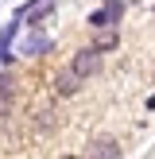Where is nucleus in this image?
Returning <instances> with one entry per match:
<instances>
[{"label": "nucleus", "instance_id": "obj_1", "mask_svg": "<svg viewBox=\"0 0 155 159\" xmlns=\"http://www.w3.org/2000/svg\"><path fill=\"white\" fill-rule=\"evenodd\" d=\"M101 62H105V54H101L97 47H82V51H78L74 58L66 62V66H70V70H74V74L85 82V78H97V74H101Z\"/></svg>", "mask_w": 155, "mask_h": 159}, {"label": "nucleus", "instance_id": "obj_2", "mask_svg": "<svg viewBox=\"0 0 155 159\" xmlns=\"http://www.w3.org/2000/svg\"><path fill=\"white\" fill-rule=\"evenodd\" d=\"M124 152H120V144H116L113 136H101V140H93L89 148H85V155L82 159H120Z\"/></svg>", "mask_w": 155, "mask_h": 159}, {"label": "nucleus", "instance_id": "obj_3", "mask_svg": "<svg viewBox=\"0 0 155 159\" xmlns=\"http://www.w3.org/2000/svg\"><path fill=\"white\" fill-rule=\"evenodd\" d=\"M78 89H82V78L70 66H62L58 74H54V93H58V97H78Z\"/></svg>", "mask_w": 155, "mask_h": 159}, {"label": "nucleus", "instance_id": "obj_4", "mask_svg": "<svg viewBox=\"0 0 155 159\" xmlns=\"http://www.w3.org/2000/svg\"><path fill=\"white\" fill-rule=\"evenodd\" d=\"M51 51H54V39H51V35H43L39 27H35V35L23 43V54H31V58H39V54H51Z\"/></svg>", "mask_w": 155, "mask_h": 159}, {"label": "nucleus", "instance_id": "obj_5", "mask_svg": "<svg viewBox=\"0 0 155 159\" xmlns=\"http://www.w3.org/2000/svg\"><path fill=\"white\" fill-rule=\"evenodd\" d=\"M89 47H97V51L101 54H113L116 51V47H120V35H116V31L113 27H105V31H97V39H93V43Z\"/></svg>", "mask_w": 155, "mask_h": 159}, {"label": "nucleus", "instance_id": "obj_6", "mask_svg": "<svg viewBox=\"0 0 155 159\" xmlns=\"http://www.w3.org/2000/svg\"><path fill=\"white\" fill-rule=\"evenodd\" d=\"M54 12V0H46V8H35V12H27V27H43L46 20H51Z\"/></svg>", "mask_w": 155, "mask_h": 159}, {"label": "nucleus", "instance_id": "obj_7", "mask_svg": "<svg viewBox=\"0 0 155 159\" xmlns=\"http://www.w3.org/2000/svg\"><path fill=\"white\" fill-rule=\"evenodd\" d=\"M105 16H108V27H116V23H120V16H124V0H105Z\"/></svg>", "mask_w": 155, "mask_h": 159}, {"label": "nucleus", "instance_id": "obj_8", "mask_svg": "<svg viewBox=\"0 0 155 159\" xmlns=\"http://www.w3.org/2000/svg\"><path fill=\"white\" fill-rule=\"evenodd\" d=\"M85 23H89L93 31H105V27H108V16H105V8H97V12H93V16H89Z\"/></svg>", "mask_w": 155, "mask_h": 159}, {"label": "nucleus", "instance_id": "obj_9", "mask_svg": "<svg viewBox=\"0 0 155 159\" xmlns=\"http://www.w3.org/2000/svg\"><path fill=\"white\" fill-rule=\"evenodd\" d=\"M51 124H54V113H51V109H46V113H39V128H51Z\"/></svg>", "mask_w": 155, "mask_h": 159}, {"label": "nucleus", "instance_id": "obj_10", "mask_svg": "<svg viewBox=\"0 0 155 159\" xmlns=\"http://www.w3.org/2000/svg\"><path fill=\"white\" fill-rule=\"evenodd\" d=\"M58 159H82V155H58Z\"/></svg>", "mask_w": 155, "mask_h": 159}]
</instances>
